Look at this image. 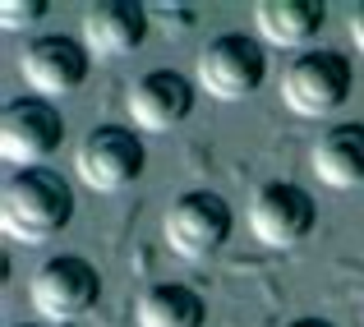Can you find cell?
Returning a JSON list of instances; mask_svg holds the SVG:
<instances>
[{
    "label": "cell",
    "instance_id": "12",
    "mask_svg": "<svg viewBox=\"0 0 364 327\" xmlns=\"http://www.w3.org/2000/svg\"><path fill=\"white\" fill-rule=\"evenodd\" d=\"M309 171L323 189H360L364 185V124L337 120L309 148Z\"/></svg>",
    "mask_w": 364,
    "mask_h": 327
},
{
    "label": "cell",
    "instance_id": "11",
    "mask_svg": "<svg viewBox=\"0 0 364 327\" xmlns=\"http://www.w3.org/2000/svg\"><path fill=\"white\" fill-rule=\"evenodd\" d=\"M148 37V9L134 0H92L83 9V46L97 60H124Z\"/></svg>",
    "mask_w": 364,
    "mask_h": 327
},
{
    "label": "cell",
    "instance_id": "14",
    "mask_svg": "<svg viewBox=\"0 0 364 327\" xmlns=\"http://www.w3.org/2000/svg\"><path fill=\"white\" fill-rule=\"evenodd\" d=\"M203 318H208L203 295L185 282H157L134 304V323L139 327H203Z\"/></svg>",
    "mask_w": 364,
    "mask_h": 327
},
{
    "label": "cell",
    "instance_id": "10",
    "mask_svg": "<svg viewBox=\"0 0 364 327\" xmlns=\"http://www.w3.org/2000/svg\"><path fill=\"white\" fill-rule=\"evenodd\" d=\"M124 111H129L134 129L171 134L176 124L189 120V111H194V83H189L185 74H176V70H148L143 79L129 83Z\"/></svg>",
    "mask_w": 364,
    "mask_h": 327
},
{
    "label": "cell",
    "instance_id": "18",
    "mask_svg": "<svg viewBox=\"0 0 364 327\" xmlns=\"http://www.w3.org/2000/svg\"><path fill=\"white\" fill-rule=\"evenodd\" d=\"M28 327H33V323H28Z\"/></svg>",
    "mask_w": 364,
    "mask_h": 327
},
{
    "label": "cell",
    "instance_id": "9",
    "mask_svg": "<svg viewBox=\"0 0 364 327\" xmlns=\"http://www.w3.org/2000/svg\"><path fill=\"white\" fill-rule=\"evenodd\" d=\"M88 65H92L88 46L65 37V33L33 37V42L18 51V74H23V83L46 102L74 97V92L83 88V79H88Z\"/></svg>",
    "mask_w": 364,
    "mask_h": 327
},
{
    "label": "cell",
    "instance_id": "8",
    "mask_svg": "<svg viewBox=\"0 0 364 327\" xmlns=\"http://www.w3.org/2000/svg\"><path fill=\"white\" fill-rule=\"evenodd\" d=\"M314 226H318V208H314V198L300 185L272 180L249 203V230L267 249H282V254L286 249H300L314 235Z\"/></svg>",
    "mask_w": 364,
    "mask_h": 327
},
{
    "label": "cell",
    "instance_id": "5",
    "mask_svg": "<svg viewBox=\"0 0 364 327\" xmlns=\"http://www.w3.org/2000/svg\"><path fill=\"white\" fill-rule=\"evenodd\" d=\"M143 139L124 124H97L83 134L79 152H74V176L92 189V194H120L143 176Z\"/></svg>",
    "mask_w": 364,
    "mask_h": 327
},
{
    "label": "cell",
    "instance_id": "1",
    "mask_svg": "<svg viewBox=\"0 0 364 327\" xmlns=\"http://www.w3.org/2000/svg\"><path fill=\"white\" fill-rule=\"evenodd\" d=\"M74 221V189L51 166L14 171L0 189V230L14 245H46Z\"/></svg>",
    "mask_w": 364,
    "mask_h": 327
},
{
    "label": "cell",
    "instance_id": "16",
    "mask_svg": "<svg viewBox=\"0 0 364 327\" xmlns=\"http://www.w3.org/2000/svg\"><path fill=\"white\" fill-rule=\"evenodd\" d=\"M350 42H355V51L364 55V5L350 9Z\"/></svg>",
    "mask_w": 364,
    "mask_h": 327
},
{
    "label": "cell",
    "instance_id": "2",
    "mask_svg": "<svg viewBox=\"0 0 364 327\" xmlns=\"http://www.w3.org/2000/svg\"><path fill=\"white\" fill-rule=\"evenodd\" d=\"M350 97V60L328 46H309V51L291 55L282 70V107L300 120H328L341 111Z\"/></svg>",
    "mask_w": 364,
    "mask_h": 327
},
{
    "label": "cell",
    "instance_id": "3",
    "mask_svg": "<svg viewBox=\"0 0 364 327\" xmlns=\"http://www.w3.org/2000/svg\"><path fill=\"white\" fill-rule=\"evenodd\" d=\"M28 300L46 323H79L92 313V304L102 300V277L88 258L60 254L46 258L28 282Z\"/></svg>",
    "mask_w": 364,
    "mask_h": 327
},
{
    "label": "cell",
    "instance_id": "6",
    "mask_svg": "<svg viewBox=\"0 0 364 327\" xmlns=\"http://www.w3.org/2000/svg\"><path fill=\"white\" fill-rule=\"evenodd\" d=\"M231 221H235L231 203H226L222 194H213V189H189V194H180L176 203L166 208V217H161V235H166L171 254L198 263V258H213L217 249L226 245Z\"/></svg>",
    "mask_w": 364,
    "mask_h": 327
},
{
    "label": "cell",
    "instance_id": "17",
    "mask_svg": "<svg viewBox=\"0 0 364 327\" xmlns=\"http://www.w3.org/2000/svg\"><path fill=\"white\" fill-rule=\"evenodd\" d=\"M286 327H332V323L328 318H291Z\"/></svg>",
    "mask_w": 364,
    "mask_h": 327
},
{
    "label": "cell",
    "instance_id": "7",
    "mask_svg": "<svg viewBox=\"0 0 364 327\" xmlns=\"http://www.w3.org/2000/svg\"><path fill=\"white\" fill-rule=\"evenodd\" d=\"M65 143V120L46 97H18L0 111V157L14 171H33Z\"/></svg>",
    "mask_w": 364,
    "mask_h": 327
},
{
    "label": "cell",
    "instance_id": "13",
    "mask_svg": "<svg viewBox=\"0 0 364 327\" xmlns=\"http://www.w3.org/2000/svg\"><path fill=\"white\" fill-rule=\"evenodd\" d=\"M328 23V5L323 0H258L254 5V28L267 46H286V51H309V42Z\"/></svg>",
    "mask_w": 364,
    "mask_h": 327
},
{
    "label": "cell",
    "instance_id": "4",
    "mask_svg": "<svg viewBox=\"0 0 364 327\" xmlns=\"http://www.w3.org/2000/svg\"><path fill=\"white\" fill-rule=\"evenodd\" d=\"M267 79V55L254 37L245 33H222L198 51L194 83L217 102H245L263 88Z\"/></svg>",
    "mask_w": 364,
    "mask_h": 327
},
{
    "label": "cell",
    "instance_id": "15",
    "mask_svg": "<svg viewBox=\"0 0 364 327\" xmlns=\"http://www.w3.org/2000/svg\"><path fill=\"white\" fill-rule=\"evenodd\" d=\"M46 0H5L0 5V28H9V33H28V28H37L46 18Z\"/></svg>",
    "mask_w": 364,
    "mask_h": 327
}]
</instances>
